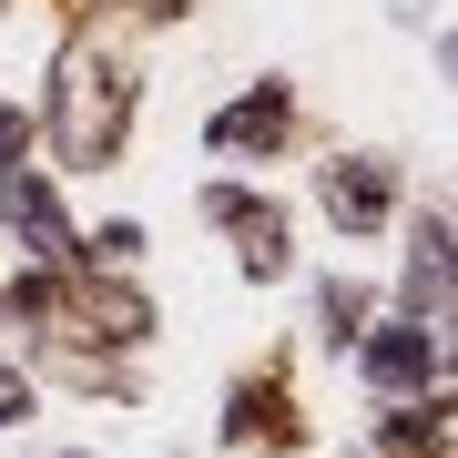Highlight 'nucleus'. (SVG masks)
Wrapping results in <instances>:
<instances>
[{
    "mask_svg": "<svg viewBox=\"0 0 458 458\" xmlns=\"http://www.w3.org/2000/svg\"><path fill=\"white\" fill-rule=\"evenodd\" d=\"M113 132H123V82H113V62H72L62 72V153H113Z\"/></svg>",
    "mask_w": 458,
    "mask_h": 458,
    "instance_id": "obj_1",
    "label": "nucleus"
},
{
    "mask_svg": "<svg viewBox=\"0 0 458 458\" xmlns=\"http://www.w3.org/2000/svg\"><path fill=\"white\" fill-rule=\"evenodd\" d=\"M428 367H438V357H428L418 327H387V336L367 346V377H377V387H428Z\"/></svg>",
    "mask_w": 458,
    "mask_h": 458,
    "instance_id": "obj_2",
    "label": "nucleus"
},
{
    "mask_svg": "<svg viewBox=\"0 0 458 458\" xmlns=\"http://www.w3.org/2000/svg\"><path fill=\"white\" fill-rule=\"evenodd\" d=\"M327 214H336V225H377V214H387V164H346V174H327Z\"/></svg>",
    "mask_w": 458,
    "mask_h": 458,
    "instance_id": "obj_3",
    "label": "nucleus"
},
{
    "mask_svg": "<svg viewBox=\"0 0 458 458\" xmlns=\"http://www.w3.org/2000/svg\"><path fill=\"white\" fill-rule=\"evenodd\" d=\"M0 214H21V234H31L41 255H62V245H72V234H62V214H51V194H41L31 174H11V183H0Z\"/></svg>",
    "mask_w": 458,
    "mask_h": 458,
    "instance_id": "obj_4",
    "label": "nucleus"
},
{
    "mask_svg": "<svg viewBox=\"0 0 458 458\" xmlns=\"http://www.w3.org/2000/svg\"><path fill=\"white\" fill-rule=\"evenodd\" d=\"M276 132H285V102L265 92V102H234V113L214 123V143H276Z\"/></svg>",
    "mask_w": 458,
    "mask_h": 458,
    "instance_id": "obj_5",
    "label": "nucleus"
},
{
    "mask_svg": "<svg viewBox=\"0 0 458 458\" xmlns=\"http://www.w3.org/2000/svg\"><path fill=\"white\" fill-rule=\"evenodd\" d=\"M11 164H21V113L0 102V174H11Z\"/></svg>",
    "mask_w": 458,
    "mask_h": 458,
    "instance_id": "obj_6",
    "label": "nucleus"
},
{
    "mask_svg": "<svg viewBox=\"0 0 458 458\" xmlns=\"http://www.w3.org/2000/svg\"><path fill=\"white\" fill-rule=\"evenodd\" d=\"M0 418H21V377H0Z\"/></svg>",
    "mask_w": 458,
    "mask_h": 458,
    "instance_id": "obj_7",
    "label": "nucleus"
}]
</instances>
